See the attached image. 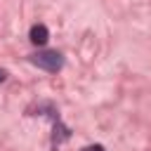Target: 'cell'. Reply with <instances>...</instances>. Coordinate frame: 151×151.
<instances>
[{"instance_id":"2","label":"cell","mask_w":151,"mask_h":151,"mask_svg":"<svg viewBox=\"0 0 151 151\" xmlns=\"http://www.w3.org/2000/svg\"><path fill=\"white\" fill-rule=\"evenodd\" d=\"M47 38H50V31H47L45 24H35V26L31 28V42H33V45H45Z\"/></svg>"},{"instance_id":"3","label":"cell","mask_w":151,"mask_h":151,"mask_svg":"<svg viewBox=\"0 0 151 151\" xmlns=\"http://www.w3.org/2000/svg\"><path fill=\"white\" fill-rule=\"evenodd\" d=\"M2 80H5V73H2V71H0V83H2Z\"/></svg>"},{"instance_id":"1","label":"cell","mask_w":151,"mask_h":151,"mask_svg":"<svg viewBox=\"0 0 151 151\" xmlns=\"http://www.w3.org/2000/svg\"><path fill=\"white\" fill-rule=\"evenodd\" d=\"M31 61H33L35 66L50 71V73H57V71L64 66V57H61L57 50H40V52H35V54L31 57Z\"/></svg>"}]
</instances>
